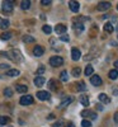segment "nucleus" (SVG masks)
<instances>
[{"instance_id": "nucleus-46", "label": "nucleus", "mask_w": 118, "mask_h": 127, "mask_svg": "<svg viewBox=\"0 0 118 127\" xmlns=\"http://www.w3.org/2000/svg\"><path fill=\"white\" fill-rule=\"evenodd\" d=\"M8 127H13V126H10V125H9V126H8Z\"/></svg>"}, {"instance_id": "nucleus-14", "label": "nucleus", "mask_w": 118, "mask_h": 127, "mask_svg": "<svg viewBox=\"0 0 118 127\" xmlns=\"http://www.w3.org/2000/svg\"><path fill=\"white\" fill-rule=\"evenodd\" d=\"M45 83H46V79L43 78V76H36V79H34V85L36 87H43L45 85Z\"/></svg>"}, {"instance_id": "nucleus-23", "label": "nucleus", "mask_w": 118, "mask_h": 127, "mask_svg": "<svg viewBox=\"0 0 118 127\" xmlns=\"http://www.w3.org/2000/svg\"><path fill=\"white\" fill-rule=\"evenodd\" d=\"M108 76H109L112 80H116V79L118 78V70H116V69H114V70H111L109 74H108Z\"/></svg>"}, {"instance_id": "nucleus-10", "label": "nucleus", "mask_w": 118, "mask_h": 127, "mask_svg": "<svg viewBox=\"0 0 118 127\" xmlns=\"http://www.w3.org/2000/svg\"><path fill=\"white\" fill-rule=\"evenodd\" d=\"M69 8H70V10L71 12H74V13H78L79 12V9H80V4L78 3V1H70L69 3Z\"/></svg>"}, {"instance_id": "nucleus-17", "label": "nucleus", "mask_w": 118, "mask_h": 127, "mask_svg": "<svg viewBox=\"0 0 118 127\" xmlns=\"http://www.w3.org/2000/svg\"><path fill=\"white\" fill-rule=\"evenodd\" d=\"M72 28H74V31L76 32V33H83V32H84V26H83V23H74Z\"/></svg>"}, {"instance_id": "nucleus-3", "label": "nucleus", "mask_w": 118, "mask_h": 127, "mask_svg": "<svg viewBox=\"0 0 118 127\" xmlns=\"http://www.w3.org/2000/svg\"><path fill=\"white\" fill-rule=\"evenodd\" d=\"M8 59L13 60V61H23V56L18 50H13L10 52V55H8Z\"/></svg>"}, {"instance_id": "nucleus-21", "label": "nucleus", "mask_w": 118, "mask_h": 127, "mask_svg": "<svg viewBox=\"0 0 118 127\" xmlns=\"http://www.w3.org/2000/svg\"><path fill=\"white\" fill-rule=\"evenodd\" d=\"M29 6H30V1H29V0H23V1L20 3V8H22L23 10L29 9Z\"/></svg>"}, {"instance_id": "nucleus-27", "label": "nucleus", "mask_w": 118, "mask_h": 127, "mask_svg": "<svg viewBox=\"0 0 118 127\" xmlns=\"http://www.w3.org/2000/svg\"><path fill=\"white\" fill-rule=\"evenodd\" d=\"M9 26H10V22H9L8 19H4V20H1V23H0V28H1V29H6Z\"/></svg>"}, {"instance_id": "nucleus-5", "label": "nucleus", "mask_w": 118, "mask_h": 127, "mask_svg": "<svg viewBox=\"0 0 118 127\" xmlns=\"http://www.w3.org/2000/svg\"><path fill=\"white\" fill-rule=\"evenodd\" d=\"M90 84H93L94 87H100L103 81H102V78L99 75H91L90 78Z\"/></svg>"}, {"instance_id": "nucleus-16", "label": "nucleus", "mask_w": 118, "mask_h": 127, "mask_svg": "<svg viewBox=\"0 0 118 127\" xmlns=\"http://www.w3.org/2000/svg\"><path fill=\"white\" fill-rule=\"evenodd\" d=\"M72 100H74V98H72V97H67V98H65V99H63V100L61 102V104L59 105V108H60V109H62V108L67 107V105H69Z\"/></svg>"}, {"instance_id": "nucleus-29", "label": "nucleus", "mask_w": 118, "mask_h": 127, "mask_svg": "<svg viewBox=\"0 0 118 127\" xmlns=\"http://www.w3.org/2000/svg\"><path fill=\"white\" fill-rule=\"evenodd\" d=\"M89 20L88 17H79V18H74V22H78V23H81V22H87Z\"/></svg>"}, {"instance_id": "nucleus-48", "label": "nucleus", "mask_w": 118, "mask_h": 127, "mask_svg": "<svg viewBox=\"0 0 118 127\" xmlns=\"http://www.w3.org/2000/svg\"><path fill=\"white\" fill-rule=\"evenodd\" d=\"M117 9H118V5H117Z\"/></svg>"}, {"instance_id": "nucleus-35", "label": "nucleus", "mask_w": 118, "mask_h": 127, "mask_svg": "<svg viewBox=\"0 0 118 127\" xmlns=\"http://www.w3.org/2000/svg\"><path fill=\"white\" fill-rule=\"evenodd\" d=\"M62 123H63V121H62V120H59V121H56V122H53L51 126H52V127H62Z\"/></svg>"}, {"instance_id": "nucleus-45", "label": "nucleus", "mask_w": 118, "mask_h": 127, "mask_svg": "<svg viewBox=\"0 0 118 127\" xmlns=\"http://www.w3.org/2000/svg\"><path fill=\"white\" fill-rule=\"evenodd\" d=\"M1 20H3V19H1V18H0V23H1Z\"/></svg>"}, {"instance_id": "nucleus-24", "label": "nucleus", "mask_w": 118, "mask_h": 127, "mask_svg": "<svg viewBox=\"0 0 118 127\" xmlns=\"http://www.w3.org/2000/svg\"><path fill=\"white\" fill-rule=\"evenodd\" d=\"M93 72H94V69H93L91 65H88L87 67H85V75H87V76H91Z\"/></svg>"}, {"instance_id": "nucleus-30", "label": "nucleus", "mask_w": 118, "mask_h": 127, "mask_svg": "<svg viewBox=\"0 0 118 127\" xmlns=\"http://www.w3.org/2000/svg\"><path fill=\"white\" fill-rule=\"evenodd\" d=\"M4 94H5V97L10 98V97H13V90L10 89V88H5L4 89Z\"/></svg>"}, {"instance_id": "nucleus-49", "label": "nucleus", "mask_w": 118, "mask_h": 127, "mask_svg": "<svg viewBox=\"0 0 118 127\" xmlns=\"http://www.w3.org/2000/svg\"><path fill=\"white\" fill-rule=\"evenodd\" d=\"M0 127H1V126H0Z\"/></svg>"}, {"instance_id": "nucleus-40", "label": "nucleus", "mask_w": 118, "mask_h": 127, "mask_svg": "<svg viewBox=\"0 0 118 127\" xmlns=\"http://www.w3.org/2000/svg\"><path fill=\"white\" fill-rule=\"evenodd\" d=\"M52 1H51V0H42V1H41V4L42 5H50Z\"/></svg>"}, {"instance_id": "nucleus-12", "label": "nucleus", "mask_w": 118, "mask_h": 127, "mask_svg": "<svg viewBox=\"0 0 118 127\" xmlns=\"http://www.w3.org/2000/svg\"><path fill=\"white\" fill-rule=\"evenodd\" d=\"M66 31H67V28L63 26V24H57L56 27H55V32L56 33H59V34H65L66 33Z\"/></svg>"}, {"instance_id": "nucleus-19", "label": "nucleus", "mask_w": 118, "mask_h": 127, "mask_svg": "<svg viewBox=\"0 0 118 127\" xmlns=\"http://www.w3.org/2000/svg\"><path fill=\"white\" fill-rule=\"evenodd\" d=\"M19 70H17V69H9L8 71H6V75L8 76H12V78H14V76H18L19 75Z\"/></svg>"}, {"instance_id": "nucleus-37", "label": "nucleus", "mask_w": 118, "mask_h": 127, "mask_svg": "<svg viewBox=\"0 0 118 127\" xmlns=\"http://www.w3.org/2000/svg\"><path fill=\"white\" fill-rule=\"evenodd\" d=\"M43 72H45V66L41 65V66L37 69V72H36V74H38V76H41V74H43Z\"/></svg>"}, {"instance_id": "nucleus-41", "label": "nucleus", "mask_w": 118, "mask_h": 127, "mask_svg": "<svg viewBox=\"0 0 118 127\" xmlns=\"http://www.w3.org/2000/svg\"><path fill=\"white\" fill-rule=\"evenodd\" d=\"M112 90H113V94H114V95H118V88H117V87H113Z\"/></svg>"}, {"instance_id": "nucleus-2", "label": "nucleus", "mask_w": 118, "mask_h": 127, "mask_svg": "<svg viewBox=\"0 0 118 127\" xmlns=\"http://www.w3.org/2000/svg\"><path fill=\"white\" fill-rule=\"evenodd\" d=\"M50 65L53 67H59V66L63 65V59L61 56H52L50 59Z\"/></svg>"}, {"instance_id": "nucleus-38", "label": "nucleus", "mask_w": 118, "mask_h": 127, "mask_svg": "<svg viewBox=\"0 0 118 127\" xmlns=\"http://www.w3.org/2000/svg\"><path fill=\"white\" fill-rule=\"evenodd\" d=\"M60 39H61L62 42H69V41H70V37H69L67 34H62V36L60 37Z\"/></svg>"}, {"instance_id": "nucleus-7", "label": "nucleus", "mask_w": 118, "mask_h": 127, "mask_svg": "<svg viewBox=\"0 0 118 127\" xmlns=\"http://www.w3.org/2000/svg\"><path fill=\"white\" fill-rule=\"evenodd\" d=\"M96 8H98L99 12H107V10L111 8V3H108V1H100Z\"/></svg>"}, {"instance_id": "nucleus-6", "label": "nucleus", "mask_w": 118, "mask_h": 127, "mask_svg": "<svg viewBox=\"0 0 118 127\" xmlns=\"http://www.w3.org/2000/svg\"><path fill=\"white\" fill-rule=\"evenodd\" d=\"M80 57H81V52H80V50L76 48V47L71 48V59H72L74 61H78Z\"/></svg>"}, {"instance_id": "nucleus-9", "label": "nucleus", "mask_w": 118, "mask_h": 127, "mask_svg": "<svg viewBox=\"0 0 118 127\" xmlns=\"http://www.w3.org/2000/svg\"><path fill=\"white\" fill-rule=\"evenodd\" d=\"M79 102H80V104L84 105V107H89V104H90V100H89L87 94H81L79 97Z\"/></svg>"}, {"instance_id": "nucleus-32", "label": "nucleus", "mask_w": 118, "mask_h": 127, "mask_svg": "<svg viewBox=\"0 0 118 127\" xmlns=\"http://www.w3.org/2000/svg\"><path fill=\"white\" fill-rule=\"evenodd\" d=\"M60 79H61V81H67V79H69V76H67V71H62V72H61V75H60Z\"/></svg>"}, {"instance_id": "nucleus-11", "label": "nucleus", "mask_w": 118, "mask_h": 127, "mask_svg": "<svg viewBox=\"0 0 118 127\" xmlns=\"http://www.w3.org/2000/svg\"><path fill=\"white\" fill-rule=\"evenodd\" d=\"M81 116H83V117H89L90 120H95L96 117H98L96 113L93 112V111H83L81 112Z\"/></svg>"}, {"instance_id": "nucleus-15", "label": "nucleus", "mask_w": 118, "mask_h": 127, "mask_svg": "<svg viewBox=\"0 0 118 127\" xmlns=\"http://www.w3.org/2000/svg\"><path fill=\"white\" fill-rule=\"evenodd\" d=\"M98 99L102 102V103H104V104H108V103H111V98L107 95L105 93H100L99 94V97H98Z\"/></svg>"}, {"instance_id": "nucleus-26", "label": "nucleus", "mask_w": 118, "mask_h": 127, "mask_svg": "<svg viewBox=\"0 0 118 127\" xmlns=\"http://www.w3.org/2000/svg\"><path fill=\"white\" fill-rule=\"evenodd\" d=\"M48 87H50V89H51V90H57V85H56V80H53V79H51V80L48 81Z\"/></svg>"}, {"instance_id": "nucleus-13", "label": "nucleus", "mask_w": 118, "mask_h": 127, "mask_svg": "<svg viewBox=\"0 0 118 127\" xmlns=\"http://www.w3.org/2000/svg\"><path fill=\"white\" fill-rule=\"evenodd\" d=\"M43 54H45V48L42 47V46H36V47L33 48V55H34V56L39 57V56H42Z\"/></svg>"}, {"instance_id": "nucleus-4", "label": "nucleus", "mask_w": 118, "mask_h": 127, "mask_svg": "<svg viewBox=\"0 0 118 127\" xmlns=\"http://www.w3.org/2000/svg\"><path fill=\"white\" fill-rule=\"evenodd\" d=\"M19 103L22 105H29V104L33 103V97H32V95H28V94L23 95V97L19 99Z\"/></svg>"}, {"instance_id": "nucleus-36", "label": "nucleus", "mask_w": 118, "mask_h": 127, "mask_svg": "<svg viewBox=\"0 0 118 127\" xmlns=\"http://www.w3.org/2000/svg\"><path fill=\"white\" fill-rule=\"evenodd\" d=\"M78 90H85V88H87V87H85V83L84 81H80L79 84H78Z\"/></svg>"}, {"instance_id": "nucleus-47", "label": "nucleus", "mask_w": 118, "mask_h": 127, "mask_svg": "<svg viewBox=\"0 0 118 127\" xmlns=\"http://www.w3.org/2000/svg\"><path fill=\"white\" fill-rule=\"evenodd\" d=\"M117 31H118V26H117Z\"/></svg>"}, {"instance_id": "nucleus-28", "label": "nucleus", "mask_w": 118, "mask_h": 127, "mask_svg": "<svg viewBox=\"0 0 118 127\" xmlns=\"http://www.w3.org/2000/svg\"><path fill=\"white\" fill-rule=\"evenodd\" d=\"M0 38H1V39H4V41H6V39H10V38H12V33H10V32H5V33L0 34Z\"/></svg>"}, {"instance_id": "nucleus-22", "label": "nucleus", "mask_w": 118, "mask_h": 127, "mask_svg": "<svg viewBox=\"0 0 118 127\" xmlns=\"http://www.w3.org/2000/svg\"><path fill=\"white\" fill-rule=\"evenodd\" d=\"M10 122V118L6 117V116H0V126H3V125H8Z\"/></svg>"}, {"instance_id": "nucleus-31", "label": "nucleus", "mask_w": 118, "mask_h": 127, "mask_svg": "<svg viewBox=\"0 0 118 127\" xmlns=\"http://www.w3.org/2000/svg\"><path fill=\"white\" fill-rule=\"evenodd\" d=\"M80 72H81L80 67H74V69H72V76H75V78H78V76L80 75Z\"/></svg>"}, {"instance_id": "nucleus-20", "label": "nucleus", "mask_w": 118, "mask_h": 127, "mask_svg": "<svg viewBox=\"0 0 118 127\" xmlns=\"http://www.w3.org/2000/svg\"><path fill=\"white\" fill-rule=\"evenodd\" d=\"M23 42H24V43H34V38L33 37H32V36H28V34H26V36H23Z\"/></svg>"}, {"instance_id": "nucleus-8", "label": "nucleus", "mask_w": 118, "mask_h": 127, "mask_svg": "<svg viewBox=\"0 0 118 127\" xmlns=\"http://www.w3.org/2000/svg\"><path fill=\"white\" fill-rule=\"evenodd\" d=\"M37 98L41 100H47V99H50V93L46 90H39V92H37Z\"/></svg>"}, {"instance_id": "nucleus-33", "label": "nucleus", "mask_w": 118, "mask_h": 127, "mask_svg": "<svg viewBox=\"0 0 118 127\" xmlns=\"http://www.w3.org/2000/svg\"><path fill=\"white\" fill-rule=\"evenodd\" d=\"M42 31H43V32H45V33H47V34H50V33H51V32H52V28H51L50 26H47V24H46V26H43V27H42Z\"/></svg>"}, {"instance_id": "nucleus-1", "label": "nucleus", "mask_w": 118, "mask_h": 127, "mask_svg": "<svg viewBox=\"0 0 118 127\" xmlns=\"http://www.w3.org/2000/svg\"><path fill=\"white\" fill-rule=\"evenodd\" d=\"M1 9L5 14H10L14 9V1L12 0H6V1H3V5H1Z\"/></svg>"}, {"instance_id": "nucleus-25", "label": "nucleus", "mask_w": 118, "mask_h": 127, "mask_svg": "<svg viewBox=\"0 0 118 127\" xmlns=\"http://www.w3.org/2000/svg\"><path fill=\"white\" fill-rule=\"evenodd\" d=\"M113 26H112V23H105L104 24V31L107 32V33H112L113 32Z\"/></svg>"}, {"instance_id": "nucleus-34", "label": "nucleus", "mask_w": 118, "mask_h": 127, "mask_svg": "<svg viewBox=\"0 0 118 127\" xmlns=\"http://www.w3.org/2000/svg\"><path fill=\"white\" fill-rule=\"evenodd\" d=\"M81 126L83 127H91V122L88 121V120H83L81 121Z\"/></svg>"}, {"instance_id": "nucleus-39", "label": "nucleus", "mask_w": 118, "mask_h": 127, "mask_svg": "<svg viewBox=\"0 0 118 127\" xmlns=\"http://www.w3.org/2000/svg\"><path fill=\"white\" fill-rule=\"evenodd\" d=\"M0 70H9V64H0Z\"/></svg>"}, {"instance_id": "nucleus-42", "label": "nucleus", "mask_w": 118, "mask_h": 127, "mask_svg": "<svg viewBox=\"0 0 118 127\" xmlns=\"http://www.w3.org/2000/svg\"><path fill=\"white\" fill-rule=\"evenodd\" d=\"M113 120H114V122H116V123H118V112H117V113H114Z\"/></svg>"}, {"instance_id": "nucleus-44", "label": "nucleus", "mask_w": 118, "mask_h": 127, "mask_svg": "<svg viewBox=\"0 0 118 127\" xmlns=\"http://www.w3.org/2000/svg\"><path fill=\"white\" fill-rule=\"evenodd\" d=\"M66 127H74V125H72V123H71V122H69V123H67V125H66Z\"/></svg>"}, {"instance_id": "nucleus-18", "label": "nucleus", "mask_w": 118, "mask_h": 127, "mask_svg": "<svg viewBox=\"0 0 118 127\" xmlns=\"http://www.w3.org/2000/svg\"><path fill=\"white\" fill-rule=\"evenodd\" d=\"M15 90L18 93H20V94H23V93H27L28 88L26 85H22V84H17V85H15Z\"/></svg>"}, {"instance_id": "nucleus-43", "label": "nucleus", "mask_w": 118, "mask_h": 127, "mask_svg": "<svg viewBox=\"0 0 118 127\" xmlns=\"http://www.w3.org/2000/svg\"><path fill=\"white\" fill-rule=\"evenodd\" d=\"M114 67H116V70H118V60L114 62Z\"/></svg>"}]
</instances>
